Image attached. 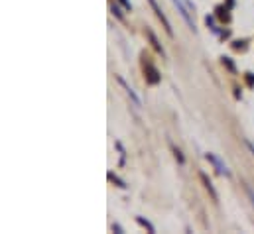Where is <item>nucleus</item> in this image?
<instances>
[{"label": "nucleus", "mask_w": 254, "mask_h": 234, "mask_svg": "<svg viewBox=\"0 0 254 234\" xmlns=\"http://www.w3.org/2000/svg\"><path fill=\"white\" fill-rule=\"evenodd\" d=\"M207 160H209V162L215 166V170H217L221 176H227V177L231 176V172L227 170V166H225V164H223V162H221V160H219L215 154H207Z\"/></svg>", "instance_id": "obj_1"}, {"label": "nucleus", "mask_w": 254, "mask_h": 234, "mask_svg": "<svg viewBox=\"0 0 254 234\" xmlns=\"http://www.w3.org/2000/svg\"><path fill=\"white\" fill-rule=\"evenodd\" d=\"M148 36H150V40H152V44H154V48H156V50H158V52H162V54H164V50H162V48H160V44H158V40H156V38H154V34H152V32H150V34H148Z\"/></svg>", "instance_id": "obj_7"}, {"label": "nucleus", "mask_w": 254, "mask_h": 234, "mask_svg": "<svg viewBox=\"0 0 254 234\" xmlns=\"http://www.w3.org/2000/svg\"><path fill=\"white\" fill-rule=\"evenodd\" d=\"M201 179H203V183H205V187L209 189V193H211V197H213V199L217 201V191L213 189V185H211V181L207 179V176H205V174H201Z\"/></svg>", "instance_id": "obj_5"}, {"label": "nucleus", "mask_w": 254, "mask_h": 234, "mask_svg": "<svg viewBox=\"0 0 254 234\" xmlns=\"http://www.w3.org/2000/svg\"><path fill=\"white\" fill-rule=\"evenodd\" d=\"M119 83H121V85H123V87L127 89V93H128V95H130V99L134 101V105H136V107H140V99H138V97H136V93H134V91H132V89L128 87V85H127V81H125L123 77H119Z\"/></svg>", "instance_id": "obj_4"}, {"label": "nucleus", "mask_w": 254, "mask_h": 234, "mask_svg": "<svg viewBox=\"0 0 254 234\" xmlns=\"http://www.w3.org/2000/svg\"><path fill=\"white\" fill-rule=\"evenodd\" d=\"M174 4L178 6V12H180V14H182V18L186 20V24L190 26L191 30H195V24H193V20H191V16H190V12H188V8L184 6V2H182V0H174Z\"/></svg>", "instance_id": "obj_3"}, {"label": "nucleus", "mask_w": 254, "mask_h": 234, "mask_svg": "<svg viewBox=\"0 0 254 234\" xmlns=\"http://www.w3.org/2000/svg\"><path fill=\"white\" fill-rule=\"evenodd\" d=\"M148 2H150V6L154 8V12H156V16H158V18L162 20V24H164V28H166V32H168V34L172 36V26H170V22H168V18L164 16V12L160 10V6H158V2H156V0H148Z\"/></svg>", "instance_id": "obj_2"}, {"label": "nucleus", "mask_w": 254, "mask_h": 234, "mask_svg": "<svg viewBox=\"0 0 254 234\" xmlns=\"http://www.w3.org/2000/svg\"><path fill=\"white\" fill-rule=\"evenodd\" d=\"M249 195H251V201H253V207H254V191H251V189H249Z\"/></svg>", "instance_id": "obj_8"}, {"label": "nucleus", "mask_w": 254, "mask_h": 234, "mask_svg": "<svg viewBox=\"0 0 254 234\" xmlns=\"http://www.w3.org/2000/svg\"><path fill=\"white\" fill-rule=\"evenodd\" d=\"M249 148H251V152H253V156H254V146L251 144V142H249Z\"/></svg>", "instance_id": "obj_9"}, {"label": "nucleus", "mask_w": 254, "mask_h": 234, "mask_svg": "<svg viewBox=\"0 0 254 234\" xmlns=\"http://www.w3.org/2000/svg\"><path fill=\"white\" fill-rule=\"evenodd\" d=\"M136 221H138V223H140V225H142V227H146V229H148V231H150V233H154V227H152V225H150V223H148V221H144V219H142V217H138V219H136Z\"/></svg>", "instance_id": "obj_6"}]
</instances>
